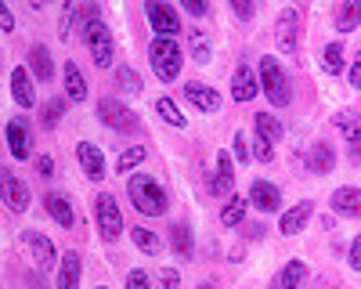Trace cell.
I'll return each mask as SVG.
<instances>
[{
  "label": "cell",
  "instance_id": "7a4b0ae2",
  "mask_svg": "<svg viewBox=\"0 0 361 289\" xmlns=\"http://www.w3.org/2000/svg\"><path fill=\"white\" fill-rule=\"evenodd\" d=\"M148 58H152V69H156V76L163 80V83H170V80H177V73H180V47L170 40V37H156L152 40V47H148Z\"/></svg>",
  "mask_w": 361,
  "mask_h": 289
},
{
  "label": "cell",
  "instance_id": "cb8c5ba5",
  "mask_svg": "<svg viewBox=\"0 0 361 289\" xmlns=\"http://www.w3.org/2000/svg\"><path fill=\"white\" fill-rule=\"evenodd\" d=\"M29 66H33V76H37L40 83H47V80L54 76V62H51V51H47L44 44L29 47Z\"/></svg>",
  "mask_w": 361,
  "mask_h": 289
},
{
  "label": "cell",
  "instance_id": "4fadbf2b",
  "mask_svg": "<svg viewBox=\"0 0 361 289\" xmlns=\"http://www.w3.org/2000/svg\"><path fill=\"white\" fill-rule=\"evenodd\" d=\"M250 202H253L257 210H264V214H275L282 207V192L271 185V181H253L250 185Z\"/></svg>",
  "mask_w": 361,
  "mask_h": 289
},
{
  "label": "cell",
  "instance_id": "836d02e7",
  "mask_svg": "<svg viewBox=\"0 0 361 289\" xmlns=\"http://www.w3.org/2000/svg\"><path fill=\"white\" fill-rule=\"evenodd\" d=\"M156 112L163 116V120H166L170 127H185V123H188L185 116H180V109H177V105H173L166 94H163V98H156Z\"/></svg>",
  "mask_w": 361,
  "mask_h": 289
},
{
  "label": "cell",
  "instance_id": "7c38bea8",
  "mask_svg": "<svg viewBox=\"0 0 361 289\" xmlns=\"http://www.w3.org/2000/svg\"><path fill=\"white\" fill-rule=\"evenodd\" d=\"M8 149L15 159H29L33 156V134H29L25 120H11L8 123Z\"/></svg>",
  "mask_w": 361,
  "mask_h": 289
},
{
  "label": "cell",
  "instance_id": "603a6c76",
  "mask_svg": "<svg viewBox=\"0 0 361 289\" xmlns=\"http://www.w3.org/2000/svg\"><path fill=\"white\" fill-rule=\"evenodd\" d=\"M311 210H314L311 202H296L293 210H286V214H282V224H279V231H282V235H296V231L307 224Z\"/></svg>",
  "mask_w": 361,
  "mask_h": 289
},
{
  "label": "cell",
  "instance_id": "f546056e",
  "mask_svg": "<svg viewBox=\"0 0 361 289\" xmlns=\"http://www.w3.org/2000/svg\"><path fill=\"white\" fill-rule=\"evenodd\" d=\"M130 239H134V246H137L141 253H148V257L163 250V242H159V235H156L152 228H141V224H134V228H130Z\"/></svg>",
  "mask_w": 361,
  "mask_h": 289
},
{
  "label": "cell",
  "instance_id": "60d3db41",
  "mask_svg": "<svg viewBox=\"0 0 361 289\" xmlns=\"http://www.w3.org/2000/svg\"><path fill=\"white\" fill-rule=\"evenodd\" d=\"M185 11H188V15H192V18H202V15H206V11H209V8H206V4H202V0H185Z\"/></svg>",
  "mask_w": 361,
  "mask_h": 289
},
{
  "label": "cell",
  "instance_id": "f1b7e54d",
  "mask_svg": "<svg viewBox=\"0 0 361 289\" xmlns=\"http://www.w3.org/2000/svg\"><path fill=\"white\" fill-rule=\"evenodd\" d=\"M66 94L73 102H83L87 98V80H83V73H80L76 62H66Z\"/></svg>",
  "mask_w": 361,
  "mask_h": 289
},
{
  "label": "cell",
  "instance_id": "7402d4cb",
  "mask_svg": "<svg viewBox=\"0 0 361 289\" xmlns=\"http://www.w3.org/2000/svg\"><path fill=\"white\" fill-rule=\"evenodd\" d=\"M333 127H336L350 144H361V112H354V109L336 112V116H333Z\"/></svg>",
  "mask_w": 361,
  "mask_h": 289
},
{
  "label": "cell",
  "instance_id": "681fc988",
  "mask_svg": "<svg viewBox=\"0 0 361 289\" xmlns=\"http://www.w3.org/2000/svg\"><path fill=\"white\" fill-rule=\"evenodd\" d=\"M98 289H109V285H98Z\"/></svg>",
  "mask_w": 361,
  "mask_h": 289
},
{
  "label": "cell",
  "instance_id": "484cf974",
  "mask_svg": "<svg viewBox=\"0 0 361 289\" xmlns=\"http://www.w3.org/2000/svg\"><path fill=\"white\" fill-rule=\"evenodd\" d=\"M361 22V0H347V4L336 8V29L340 33H354Z\"/></svg>",
  "mask_w": 361,
  "mask_h": 289
},
{
  "label": "cell",
  "instance_id": "c3c4849f",
  "mask_svg": "<svg viewBox=\"0 0 361 289\" xmlns=\"http://www.w3.org/2000/svg\"><path fill=\"white\" fill-rule=\"evenodd\" d=\"M199 289H214V285H209V282H206V285H199Z\"/></svg>",
  "mask_w": 361,
  "mask_h": 289
},
{
  "label": "cell",
  "instance_id": "ac0fdd59",
  "mask_svg": "<svg viewBox=\"0 0 361 289\" xmlns=\"http://www.w3.org/2000/svg\"><path fill=\"white\" fill-rule=\"evenodd\" d=\"M44 210H47V217H54L62 228H73V224H76L73 207H69V199H66L62 192H47V195H44Z\"/></svg>",
  "mask_w": 361,
  "mask_h": 289
},
{
  "label": "cell",
  "instance_id": "ffe728a7",
  "mask_svg": "<svg viewBox=\"0 0 361 289\" xmlns=\"http://www.w3.org/2000/svg\"><path fill=\"white\" fill-rule=\"evenodd\" d=\"M257 76H253V69L250 66H238L235 69V76H231V98L235 102H250L253 94H257Z\"/></svg>",
  "mask_w": 361,
  "mask_h": 289
},
{
  "label": "cell",
  "instance_id": "ee69618b",
  "mask_svg": "<svg viewBox=\"0 0 361 289\" xmlns=\"http://www.w3.org/2000/svg\"><path fill=\"white\" fill-rule=\"evenodd\" d=\"M350 268H354V271H361V235L350 242Z\"/></svg>",
  "mask_w": 361,
  "mask_h": 289
},
{
  "label": "cell",
  "instance_id": "9c48e42d",
  "mask_svg": "<svg viewBox=\"0 0 361 289\" xmlns=\"http://www.w3.org/2000/svg\"><path fill=\"white\" fill-rule=\"evenodd\" d=\"M296 33H300V11L296 8H286L275 22V40L282 47V54H293L296 51Z\"/></svg>",
  "mask_w": 361,
  "mask_h": 289
},
{
  "label": "cell",
  "instance_id": "9a60e30c",
  "mask_svg": "<svg viewBox=\"0 0 361 289\" xmlns=\"http://www.w3.org/2000/svg\"><path fill=\"white\" fill-rule=\"evenodd\" d=\"M4 202H8L15 214H25L29 210V188L22 185V178H18V173H11V170H4Z\"/></svg>",
  "mask_w": 361,
  "mask_h": 289
},
{
  "label": "cell",
  "instance_id": "3957f363",
  "mask_svg": "<svg viewBox=\"0 0 361 289\" xmlns=\"http://www.w3.org/2000/svg\"><path fill=\"white\" fill-rule=\"evenodd\" d=\"M260 87H264V94L271 98V105H279L286 109L293 91H289V76L282 73V66L275 62V58H260Z\"/></svg>",
  "mask_w": 361,
  "mask_h": 289
},
{
  "label": "cell",
  "instance_id": "7dc6e473",
  "mask_svg": "<svg viewBox=\"0 0 361 289\" xmlns=\"http://www.w3.org/2000/svg\"><path fill=\"white\" fill-rule=\"evenodd\" d=\"M246 235H250V239H260V235H264V228H260V224H250V228H246Z\"/></svg>",
  "mask_w": 361,
  "mask_h": 289
},
{
  "label": "cell",
  "instance_id": "bcb514c9",
  "mask_svg": "<svg viewBox=\"0 0 361 289\" xmlns=\"http://www.w3.org/2000/svg\"><path fill=\"white\" fill-rule=\"evenodd\" d=\"M37 170H40V178H51V173H54V159L51 156H40L37 159Z\"/></svg>",
  "mask_w": 361,
  "mask_h": 289
},
{
  "label": "cell",
  "instance_id": "5b68a950",
  "mask_svg": "<svg viewBox=\"0 0 361 289\" xmlns=\"http://www.w3.org/2000/svg\"><path fill=\"white\" fill-rule=\"evenodd\" d=\"M98 120L105 123V127H112V130H119V134H134L137 130V116L119 102V98H102L98 102Z\"/></svg>",
  "mask_w": 361,
  "mask_h": 289
},
{
  "label": "cell",
  "instance_id": "b9f144b4",
  "mask_svg": "<svg viewBox=\"0 0 361 289\" xmlns=\"http://www.w3.org/2000/svg\"><path fill=\"white\" fill-rule=\"evenodd\" d=\"M0 29H4V33H11V29H15V15L8 11V4H0Z\"/></svg>",
  "mask_w": 361,
  "mask_h": 289
},
{
  "label": "cell",
  "instance_id": "e0dca14e",
  "mask_svg": "<svg viewBox=\"0 0 361 289\" xmlns=\"http://www.w3.org/2000/svg\"><path fill=\"white\" fill-rule=\"evenodd\" d=\"M333 210L340 217H361V188H350V185L336 188L333 192Z\"/></svg>",
  "mask_w": 361,
  "mask_h": 289
},
{
  "label": "cell",
  "instance_id": "4316f807",
  "mask_svg": "<svg viewBox=\"0 0 361 289\" xmlns=\"http://www.w3.org/2000/svg\"><path fill=\"white\" fill-rule=\"evenodd\" d=\"M246 207H250V199H243V195H231V199L224 202V210H221V224H224V228L243 224V221H246Z\"/></svg>",
  "mask_w": 361,
  "mask_h": 289
},
{
  "label": "cell",
  "instance_id": "8d00e7d4",
  "mask_svg": "<svg viewBox=\"0 0 361 289\" xmlns=\"http://www.w3.org/2000/svg\"><path fill=\"white\" fill-rule=\"evenodd\" d=\"M192 51H195V62H202V66L209 62V44L195 33V29H192Z\"/></svg>",
  "mask_w": 361,
  "mask_h": 289
},
{
  "label": "cell",
  "instance_id": "7bdbcfd3",
  "mask_svg": "<svg viewBox=\"0 0 361 289\" xmlns=\"http://www.w3.org/2000/svg\"><path fill=\"white\" fill-rule=\"evenodd\" d=\"M231 8H235V15H238V18H253V15H257V8H253V4H246V0H235Z\"/></svg>",
  "mask_w": 361,
  "mask_h": 289
},
{
  "label": "cell",
  "instance_id": "1f68e13d",
  "mask_svg": "<svg viewBox=\"0 0 361 289\" xmlns=\"http://www.w3.org/2000/svg\"><path fill=\"white\" fill-rule=\"evenodd\" d=\"M145 144H130L127 152H119V159H116V173H130L134 166H141L145 163Z\"/></svg>",
  "mask_w": 361,
  "mask_h": 289
},
{
  "label": "cell",
  "instance_id": "74e56055",
  "mask_svg": "<svg viewBox=\"0 0 361 289\" xmlns=\"http://www.w3.org/2000/svg\"><path fill=\"white\" fill-rule=\"evenodd\" d=\"M127 289H152V282H148L145 271H130L127 275Z\"/></svg>",
  "mask_w": 361,
  "mask_h": 289
},
{
  "label": "cell",
  "instance_id": "4dcf8cb0",
  "mask_svg": "<svg viewBox=\"0 0 361 289\" xmlns=\"http://www.w3.org/2000/svg\"><path fill=\"white\" fill-rule=\"evenodd\" d=\"M170 246L177 250V257H192V228L185 221H177L170 228Z\"/></svg>",
  "mask_w": 361,
  "mask_h": 289
},
{
  "label": "cell",
  "instance_id": "e575fe53",
  "mask_svg": "<svg viewBox=\"0 0 361 289\" xmlns=\"http://www.w3.org/2000/svg\"><path fill=\"white\" fill-rule=\"evenodd\" d=\"M116 87H119L123 94H141V76L123 66V69H116Z\"/></svg>",
  "mask_w": 361,
  "mask_h": 289
},
{
  "label": "cell",
  "instance_id": "83f0119b",
  "mask_svg": "<svg viewBox=\"0 0 361 289\" xmlns=\"http://www.w3.org/2000/svg\"><path fill=\"white\" fill-rule=\"evenodd\" d=\"M304 278H307V264L304 260H289V264L282 268V275H279V289H300Z\"/></svg>",
  "mask_w": 361,
  "mask_h": 289
},
{
  "label": "cell",
  "instance_id": "52a82bcc",
  "mask_svg": "<svg viewBox=\"0 0 361 289\" xmlns=\"http://www.w3.org/2000/svg\"><path fill=\"white\" fill-rule=\"evenodd\" d=\"M94 217H98V228H102V235H105L109 242L119 239V231H123V214H119L116 199H112L109 192H102V195L94 199Z\"/></svg>",
  "mask_w": 361,
  "mask_h": 289
},
{
  "label": "cell",
  "instance_id": "ab89813d",
  "mask_svg": "<svg viewBox=\"0 0 361 289\" xmlns=\"http://www.w3.org/2000/svg\"><path fill=\"white\" fill-rule=\"evenodd\" d=\"M159 282H163V289H177V285H180V275H177L173 268H163V271H159Z\"/></svg>",
  "mask_w": 361,
  "mask_h": 289
},
{
  "label": "cell",
  "instance_id": "d6986e66",
  "mask_svg": "<svg viewBox=\"0 0 361 289\" xmlns=\"http://www.w3.org/2000/svg\"><path fill=\"white\" fill-rule=\"evenodd\" d=\"M11 94H15V102L22 105V109H33L37 105V91H33V80H29V73L18 66V69H11Z\"/></svg>",
  "mask_w": 361,
  "mask_h": 289
},
{
  "label": "cell",
  "instance_id": "30bf717a",
  "mask_svg": "<svg viewBox=\"0 0 361 289\" xmlns=\"http://www.w3.org/2000/svg\"><path fill=\"white\" fill-rule=\"evenodd\" d=\"M76 159H80V166H83V173H87L90 181H105V156H102L98 144L80 141L76 144Z\"/></svg>",
  "mask_w": 361,
  "mask_h": 289
},
{
  "label": "cell",
  "instance_id": "d4e9b609",
  "mask_svg": "<svg viewBox=\"0 0 361 289\" xmlns=\"http://www.w3.org/2000/svg\"><path fill=\"white\" fill-rule=\"evenodd\" d=\"M282 120H279V116H271V112H260L257 116V137H264L267 144H279L282 141Z\"/></svg>",
  "mask_w": 361,
  "mask_h": 289
},
{
  "label": "cell",
  "instance_id": "ba28073f",
  "mask_svg": "<svg viewBox=\"0 0 361 289\" xmlns=\"http://www.w3.org/2000/svg\"><path fill=\"white\" fill-rule=\"evenodd\" d=\"M145 11H148V22H152V29H156L159 37H170L173 40L180 33V15H177L173 4H159V0H152Z\"/></svg>",
  "mask_w": 361,
  "mask_h": 289
},
{
  "label": "cell",
  "instance_id": "8fae6325",
  "mask_svg": "<svg viewBox=\"0 0 361 289\" xmlns=\"http://www.w3.org/2000/svg\"><path fill=\"white\" fill-rule=\"evenodd\" d=\"M180 94H185V102L188 105H195L199 112H217L221 109V94L214 91V87H206V83H185V91H180Z\"/></svg>",
  "mask_w": 361,
  "mask_h": 289
},
{
  "label": "cell",
  "instance_id": "5bb4252c",
  "mask_svg": "<svg viewBox=\"0 0 361 289\" xmlns=\"http://www.w3.org/2000/svg\"><path fill=\"white\" fill-rule=\"evenodd\" d=\"M231 188H235V170H231V156L228 152H217V170H214V181H209V192L217 199H231Z\"/></svg>",
  "mask_w": 361,
  "mask_h": 289
},
{
  "label": "cell",
  "instance_id": "2e32d148",
  "mask_svg": "<svg viewBox=\"0 0 361 289\" xmlns=\"http://www.w3.org/2000/svg\"><path fill=\"white\" fill-rule=\"evenodd\" d=\"M80 275H83V260L80 253H62V264H58V289H80Z\"/></svg>",
  "mask_w": 361,
  "mask_h": 289
},
{
  "label": "cell",
  "instance_id": "f6af8a7d",
  "mask_svg": "<svg viewBox=\"0 0 361 289\" xmlns=\"http://www.w3.org/2000/svg\"><path fill=\"white\" fill-rule=\"evenodd\" d=\"M350 87H354V91H361V54L354 58V66H350Z\"/></svg>",
  "mask_w": 361,
  "mask_h": 289
},
{
  "label": "cell",
  "instance_id": "f35d334b",
  "mask_svg": "<svg viewBox=\"0 0 361 289\" xmlns=\"http://www.w3.org/2000/svg\"><path fill=\"white\" fill-rule=\"evenodd\" d=\"M231 144H235V156L243 159V163H250V149H246V134H243V130L235 134V141H231Z\"/></svg>",
  "mask_w": 361,
  "mask_h": 289
},
{
  "label": "cell",
  "instance_id": "6da1fadb",
  "mask_svg": "<svg viewBox=\"0 0 361 289\" xmlns=\"http://www.w3.org/2000/svg\"><path fill=\"white\" fill-rule=\"evenodd\" d=\"M127 195L134 202V210L145 217H163L166 214V192L159 181H152L148 173H134L127 181Z\"/></svg>",
  "mask_w": 361,
  "mask_h": 289
},
{
  "label": "cell",
  "instance_id": "44dd1931",
  "mask_svg": "<svg viewBox=\"0 0 361 289\" xmlns=\"http://www.w3.org/2000/svg\"><path fill=\"white\" fill-rule=\"evenodd\" d=\"M333 163H336V152H333V144L329 141H318V144H311V152H307V170L311 173H329L333 170Z\"/></svg>",
  "mask_w": 361,
  "mask_h": 289
},
{
  "label": "cell",
  "instance_id": "8992f818",
  "mask_svg": "<svg viewBox=\"0 0 361 289\" xmlns=\"http://www.w3.org/2000/svg\"><path fill=\"white\" fill-rule=\"evenodd\" d=\"M22 246L29 250V257L37 260V268H40V271H51V268L62 264V257H58L54 242H51L47 235H40V231H22Z\"/></svg>",
  "mask_w": 361,
  "mask_h": 289
},
{
  "label": "cell",
  "instance_id": "d6a6232c",
  "mask_svg": "<svg viewBox=\"0 0 361 289\" xmlns=\"http://www.w3.org/2000/svg\"><path fill=\"white\" fill-rule=\"evenodd\" d=\"M322 69H325V73H333V76L343 69V44H340V40L325 44V51H322Z\"/></svg>",
  "mask_w": 361,
  "mask_h": 289
},
{
  "label": "cell",
  "instance_id": "d590c367",
  "mask_svg": "<svg viewBox=\"0 0 361 289\" xmlns=\"http://www.w3.org/2000/svg\"><path fill=\"white\" fill-rule=\"evenodd\" d=\"M62 112H66V98H51V102L40 109L44 127H58V123H62Z\"/></svg>",
  "mask_w": 361,
  "mask_h": 289
},
{
  "label": "cell",
  "instance_id": "277c9868",
  "mask_svg": "<svg viewBox=\"0 0 361 289\" xmlns=\"http://www.w3.org/2000/svg\"><path fill=\"white\" fill-rule=\"evenodd\" d=\"M83 44L90 47V58H94V66H98V69H109V66H112L116 44H112V33H109V25H105L102 18H98L94 25H87Z\"/></svg>",
  "mask_w": 361,
  "mask_h": 289
}]
</instances>
